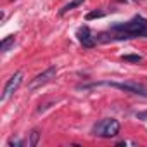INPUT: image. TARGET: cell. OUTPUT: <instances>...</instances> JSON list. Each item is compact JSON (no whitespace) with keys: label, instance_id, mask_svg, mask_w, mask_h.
<instances>
[{"label":"cell","instance_id":"6da1fadb","mask_svg":"<svg viewBox=\"0 0 147 147\" xmlns=\"http://www.w3.org/2000/svg\"><path fill=\"white\" fill-rule=\"evenodd\" d=\"M137 36H147V19L142 16H133L126 23H116L109 31L95 36L97 42H113V40H131Z\"/></svg>","mask_w":147,"mask_h":147},{"label":"cell","instance_id":"7a4b0ae2","mask_svg":"<svg viewBox=\"0 0 147 147\" xmlns=\"http://www.w3.org/2000/svg\"><path fill=\"white\" fill-rule=\"evenodd\" d=\"M92 133L97 137H102V138H113L119 133V121L114 118H104L94 125Z\"/></svg>","mask_w":147,"mask_h":147},{"label":"cell","instance_id":"3957f363","mask_svg":"<svg viewBox=\"0 0 147 147\" xmlns=\"http://www.w3.org/2000/svg\"><path fill=\"white\" fill-rule=\"evenodd\" d=\"M55 75H57V67L55 66H50L49 69H45L43 73H40V75H36L31 82H30V85H28V90H36V88H40V87H43V85H47L49 82H52L54 78H55Z\"/></svg>","mask_w":147,"mask_h":147},{"label":"cell","instance_id":"277c9868","mask_svg":"<svg viewBox=\"0 0 147 147\" xmlns=\"http://www.w3.org/2000/svg\"><path fill=\"white\" fill-rule=\"evenodd\" d=\"M23 83V71H18V73H14V75L9 78V82L5 83V87H4V92H2V95H0V100L2 102H5L18 88H19V85Z\"/></svg>","mask_w":147,"mask_h":147},{"label":"cell","instance_id":"5b68a950","mask_svg":"<svg viewBox=\"0 0 147 147\" xmlns=\"http://www.w3.org/2000/svg\"><path fill=\"white\" fill-rule=\"evenodd\" d=\"M76 36H78L80 43H82L83 47H87V49H92V47H95V43H97V40H95V36H92L88 26H82V28H78Z\"/></svg>","mask_w":147,"mask_h":147},{"label":"cell","instance_id":"8992f818","mask_svg":"<svg viewBox=\"0 0 147 147\" xmlns=\"http://www.w3.org/2000/svg\"><path fill=\"white\" fill-rule=\"evenodd\" d=\"M40 135H42V131H40L38 128L31 130V131H30V138H28V147H35V145L38 144V140H40Z\"/></svg>","mask_w":147,"mask_h":147},{"label":"cell","instance_id":"52a82bcc","mask_svg":"<svg viewBox=\"0 0 147 147\" xmlns=\"http://www.w3.org/2000/svg\"><path fill=\"white\" fill-rule=\"evenodd\" d=\"M83 4V0H71V2L67 4V5H64L61 11H59V16H64L66 12H69V11H73L75 7H78V5H82Z\"/></svg>","mask_w":147,"mask_h":147},{"label":"cell","instance_id":"ba28073f","mask_svg":"<svg viewBox=\"0 0 147 147\" xmlns=\"http://www.w3.org/2000/svg\"><path fill=\"white\" fill-rule=\"evenodd\" d=\"M14 42H16L14 35H11V36H7V38H4L2 42H0V49H2V52H9V49L14 45Z\"/></svg>","mask_w":147,"mask_h":147},{"label":"cell","instance_id":"9c48e42d","mask_svg":"<svg viewBox=\"0 0 147 147\" xmlns=\"http://www.w3.org/2000/svg\"><path fill=\"white\" fill-rule=\"evenodd\" d=\"M121 59L125 62H135V64L142 62V55H138V54H125V55H121Z\"/></svg>","mask_w":147,"mask_h":147},{"label":"cell","instance_id":"30bf717a","mask_svg":"<svg viewBox=\"0 0 147 147\" xmlns=\"http://www.w3.org/2000/svg\"><path fill=\"white\" fill-rule=\"evenodd\" d=\"M104 16H106V14H104L102 11H92V12H88V14H87V18H85V19H87V21H92V19L104 18Z\"/></svg>","mask_w":147,"mask_h":147},{"label":"cell","instance_id":"8fae6325","mask_svg":"<svg viewBox=\"0 0 147 147\" xmlns=\"http://www.w3.org/2000/svg\"><path fill=\"white\" fill-rule=\"evenodd\" d=\"M7 145H9V147H23V145H24V142H23L21 138H18V137H12V138H9Z\"/></svg>","mask_w":147,"mask_h":147},{"label":"cell","instance_id":"7c38bea8","mask_svg":"<svg viewBox=\"0 0 147 147\" xmlns=\"http://www.w3.org/2000/svg\"><path fill=\"white\" fill-rule=\"evenodd\" d=\"M116 145H137V142H133V140H119Z\"/></svg>","mask_w":147,"mask_h":147},{"label":"cell","instance_id":"4fadbf2b","mask_svg":"<svg viewBox=\"0 0 147 147\" xmlns=\"http://www.w3.org/2000/svg\"><path fill=\"white\" fill-rule=\"evenodd\" d=\"M119 2H126V0H119Z\"/></svg>","mask_w":147,"mask_h":147}]
</instances>
